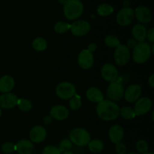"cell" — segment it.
I'll use <instances>...</instances> for the list:
<instances>
[{"instance_id":"1","label":"cell","mask_w":154,"mask_h":154,"mask_svg":"<svg viewBox=\"0 0 154 154\" xmlns=\"http://www.w3.org/2000/svg\"><path fill=\"white\" fill-rule=\"evenodd\" d=\"M96 114L104 121H113L120 116V107L116 102L104 99L96 106Z\"/></svg>"},{"instance_id":"2","label":"cell","mask_w":154,"mask_h":154,"mask_svg":"<svg viewBox=\"0 0 154 154\" xmlns=\"http://www.w3.org/2000/svg\"><path fill=\"white\" fill-rule=\"evenodd\" d=\"M152 54V48L148 42H137L132 52V60L137 64H144L148 61Z\"/></svg>"},{"instance_id":"3","label":"cell","mask_w":154,"mask_h":154,"mask_svg":"<svg viewBox=\"0 0 154 154\" xmlns=\"http://www.w3.org/2000/svg\"><path fill=\"white\" fill-rule=\"evenodd\" d=\"M63 5L64 16L69 20L78 19L84 12V5L80 0H66Z\"/></svg>"},{"instance_id":"4","label":"cell","mask_w":154,"mask_h":154,"mask_svg":"<svg viewBox=\"0 0 154 154\" xmlns=\"http://www.w3.org/2000/svg\"><path fill=\"white\" fill-rule=\"evenodd\" d=\"M69 140L72 144L78 147H84L91 140L90 133L84 128L78 127L72 129L69 133Z\"/></svg>"},{"instance_id":"5","label":"cell","mask_w":154,"mask_h":154,"mask_svg":"<svg viewBox=\"0 0 154 154\" xmlns=\"http://www.w3.org/2000/svg\"><path fill=\"white\" fill-rule=\"evenodd\" d=\"M56 94L63 100H69L76 94V87L72 83L63 81L56 87Z\"/></svg>"},{"instance_id":"6","label":"cell","mask_w":154,"mask_h":154,"mask_svg":"<svg viewBox=\"0 0 154 154\" xmlns=\"http://www.w3.org/2000/svg\"><path fill=\"white\" fill-rule=\"evenodd\" d=\"M130 58V50L126 46V45L120 44L115 48V51L114 53V60L117 66H126L129 63Z\"/></svg>"},{"instance_id":"7","label":"cell","mask_w":154,"mask_h":154,"mask_svg":"<svg viewBox=\"0 0 154 154\" xmlns=\"http://www.w3.org/2000/svg\"><path fill=\"white\" fill-rule=\"evenodd\" d=\"M124 91V87L121 83L117 82V81L110 83L106 90L108 100L114 102L120 101L123 99Z\"/></svg>"},{"instance_id":"8","label":"cell","mask_w":154,"mask_h":154,"mask_svg":"<svg viewBox=\"0 0 154 154\" xmlns=\"http://www.w3.org/2000/svg\"><path fill=\"white\" fill-rule=\"evenodd\" d=\"M91 26L87 21L81 20H76L71 24L70 31L73 35L76 37H83L90 32Z\"/></svg>"},{"instance_id":"9","label":"cell","mask_w":154,"mask_h":154,"mask_svg":"<svg viewBox=\"0 0 154 154\" xmlns=\"http://www.w3.org/2000/svg\"><path fill=\"white\" fill-rule=\"evenodd\" d=\"M153 107V102L150 98L147 96L140 97L135 102L134 111L135 113V116H142L147 114L151 110Z\"/></svg>"},{"instance_id":"10","label":"cell","mask_w":154,"mask_h":154,"mask_svg":"<svg viewBox=\"0 0 154 154\" xmlns=\"http://www.w3.org/2000/svg\"><path fill=\"white\" fill-rule=\"evenodd\" d=\"M135 17L134 10L129 7H125L120 10L116 16V21L120 26L129 25Z\"/></svg>"},{"instance_id":"11","label":"cell","mask_w":154,"mask_h":154,"mask_svg":"<svg viewBox=\"0 0 154 154\" xmlns=\"http://www.w3.org/2000/svg\"><path fill=\"white\" fill-rule=\"evenodd\" d=\"M101 75H102V78L107 82H114V81H117L118 78V70L117 67L113 64L106 63L102 66L101 69Z\"/></svg>"},{"instance_id":"12","label":"cell","mask_w":154,"mask_h":154,"mask_svg":"<svg viewBox=\"0 0 154 154\" xmlns=\"http://www.w3.org/2000/svg\"><path fill=\"white\" fill-rule=\"evenodd\" d=\"M78 66L83 69H90L94 63V56L93 53L87 49H84L80 52L78 57Z\"/></svg>"},{"instance_id":"13","label":"cell","mask_w":154,"mask_h":154,"mask_svg":"<svg viewBox=\"0 0 154 154\" xmlns=\"http://www.w3.org/2000/svg\"><path fill=\"white\" fill-rule=\"evenodd\" d=\"M141 95V87L138 84H134L129 86L125 90L123 98L125 100L129 103H133L135 102Z\"/></svg>"},{"instance_id":"14","label":"cell","mask_w":154,"mask_h":154,"mask_svg":"<svg viewBox=\"0 0 154 154\" xmlns=\"http://www.w3.org/2000/svg\"><path fill=\"white\" fill-rule=\"evenodd\" d=\"M134 14L137 20L141 24L149 23L152 20V12L150 8L145 6H138L134 11Z\"/></svg>"},{"instance_id":"15","label":"cell","mask_w":154,"mask_h":154,"mask_svg":"<svg viewBox=\"0 0 154 154\" xmlns=\"http://www.w3.org/2000/svg\"><path fill=\"white\" fill-rule=\"evenodd\" d=\"M29 140L33 144H39L46 139L47 130L44 126H35L32 128L29 134Z\"/></svg>"},{"instance_id":"16","label":"cell","mask_w":154,"mask_h":154,"mask_svg":"<svg viewBox=\"0 0 154 154\" xmlns=\"http://www.w3.org/2000/svg\"><path fill=\"white\" fill-rule=\"evenodd\" d=\"M17 96L14 93H2L0 96V108L2 109H12L17 106Z\"/></svg>"},{"instance_id":"17","label":"cell","mask_w":154,"mask_h":154,"mask_svg":"<svg viewBox=\"0 0 154 154\" xmlns=\"http://www.w3.org/2000/svg\"><path fill=\"white\" fill-rule=\"evenodd\" d=\"M50 116L54 120L63 121L69 117V111L64 105H54L50 111Z\"/></svg>"},{"instance_id":"18","label":"cell","mask_w":154,"mask_h":154,"mask_svg":"<svg viewBox=\"0 0 154 154\" xmlns=\"http://www.w3.org/2000/svg\"><path fill=\"white\" fill-rule=\"evenodd\" d=\"M108 137L113 144L121 142L124 138V129L120 125H114L109 129Z\"/></svg>"},{"instance_id":"19","label":"cell","mask_w":154,"mask_h":154,"mask_svg":"<svg viewBox=\"0 0 154 154\" xmlns=\"http://www.w3.org/2000/svg\"><path fill=\"white\" fill-rule=\"evenodd\" d=\"M16 151L19 154H32L34 151V144L30 140H20L16 144Z\"/></svg>"},{"instance_id":"20","label":"cell","mask_w":154,"mask_h":154,"mask_svg":"<svg viewBox=\"0 0 154 154\" xmlns=\"http://www.w3.org/2000/svg\"><path fill=\"white\" fill-rule=\"evenodd\" d=\"M15 81L10 75H3L0 78V93H11L14 88Z\"/></svg>"},{"instance_id":"21","label":"cell","mask_w":154,"mask_h":154,"mask_svg":"<svg viewBox=\"0 0 154 154\" xmlns=\"http://www.w3.org/2000/svg\"><path fill=\"white\" fill-rule=\"evenodd\" d=\"M86 97L90 102L99 103L104 100V95L102 92L97 87H90L86 92Z\"/></svg>"},{"instance_id":"22","label":"cell","mask_w":154,"mask_h":154,"mask_svg":"<svg viewBox=\"0 0 154 154\" xmlns=\"http://www.w3.org/2000/svg\"><path fill=\"white\" fill-rule=\"evenodd\" d=\"M132 35L133 39H135L136 42H144L146 40V35H147V29L143 24H136L132 27Z\"/></svg>"},{"instance_id":"23","label":"cell","mask_w":154,"mask_h":154,"mask_svg":"<svg viewBox=\"0 0 154 154\" xmlns=\"http://www.w3.org/2000/svg\"><path fill=\"white\" fill-rule=\"evenodd\" d=\"M87 146L90 151L93 153H99L104 150V143L100 139H97V138L90 140Z\"/></svg>"},{"instance_id":"24","label":"cell","mask_w":154,"mask_h":154,"mask_svg":"<svg viewBox=\"0 0 154 154\" xmlns=\"http://www.w3.org/2000/svg\"><path fill=\"white\" fill-rule=\"evenodd\" d=\"M32 46L35 51H38V52H42L48 48V42H47L46 39H45L44 38L38 37L32 41Z\"/></svg>"},{"instance_id":"25","label":"cell","mask_w":154,"mask_h":154,"mask_svg":"<svg viewBox=\"0 0 154 154\" xmlns=\"http://www.w3.org/2000/svg\"><path fill=\"white\" fill-rule=\"evenodd\" d=\"M114 8L111 5L108 3L100 4L97 8V14L101 17H107L114 13Z\"/></svg>"},{"instance_id":"26","label":"cell","mask_w":154,"mask_h":154,"mask_svg":"<svg viewBox=\"0 0 154 154\" xmlns=\"http://www.w3.org/2000/svg\"><path fill=\"white\" fill-rule=\"evenodd\" d=\"M120 115L126 120H132L136 117L134 109L129 106H124L120 108Z\"/></svg>"},{"instance_id":"27","label":"cell","mask_w":154,"mask_h":154,"mask_svg":"<svg viewBox=\"0 0 154 154\" xmlns=\"http://www.w3.org/2000/svg\"><path fill=\"white\" fill-rule=\"evenodd\" d=\"M69 105L70 109H72V111H78L82 106V100H81V97L76 94L73 96V97L69 99Z\"/></svg>"},{"instance_id":"28","label":"cell","mask_w":154,"mask_h":154,"mask_svg":"<svg viewBox=\"0 0 154 154\" xmlns=\"http://www.w3.org/2000/svg\"><path fill=\"white\" fill-rule=\"evenodd\" d=\"M105 45L110 48H116L119 45H120V39L114 35H108L105 38L104 40Z\"/></svg>"},{"instance_id":"29","label":"cell","mask_w":154,"mask_h":154,"mask_svg":"<svg viewBox=\"0 0 154 154\" xmlns=\"http://www.w3.org/2000/svg\"><path fill=\"white\" fill-rule=\"evenodd\" d=\"M17 106L20 111L28 112L32 108V103L27 99H18Z\"/></svg>"},{"instance_id":"30","label":"cell","mask_w":154,"mask_h":154,"mask_svg":"<svg viewBox=\"0 0 154 154\" xmlns=\"http://www.w3.org/2000/svg\"><path fill=\"white\" fill-rule=\"evenodd\" d=\"M71 24L64 21H59L54 25V31L57 34H64L66 32L70 30Z\"/></svg>"},{"instance_id":"31","label":"cell","mask_w":154,"mask_h":154,"mask_svg":"<svg viewBox=\"0 0 154 154\" xmlns=\"http://www.w3.org/2000/svg\"><path fill=\"white\" fill-rule=\"evenodd\" d=\"M135 147H136L137 152L139 154H143L149 151L148 143L144 140H138L135 144Z\"/></svg>"},{"instance_id":"32","label":"cell","mask_w":154,"mask_h":154,"mask_svg":"<svg viewBox=\"0 0 154 154\" xmlns=\"http://www.w3.org/2000/svg\"><path fill=\"white\" fill-rule=\"evenodd\" d=\"M72 143L71 142V141L68 138L66 139L62 140L61 142L60 143V145H59V150L61 153H64V152L69 151V150L72 149Z\"/></svg>"},{"instance_id":"33","label":"cell","mask_w":154,"mask_h":154,"mask_svg":"<svg viewBox=\"0 0 154 154\" xmlns=\"http://www.w3.org/2000/svg\"><path fill=\"white\" fill-rule=\"evenodd\" d=\"M2 151L3 153L11 154L16 151V147L13 142H5L2 145Z\"/></svg>"},{"instance_id":"34","label":"cell","mask_w":154,"mask_h":154,"mask_svg":"<svg viewBox=\"0 0 154 154\" xmlns=\"http://www.w3.org/2000/svg\"><path fill=\"white\" fill-rule=\"evenodd\" d=\"M42 154H61V152L56 146L48 145L42 150Z\"/></svg>"},{"instance_id":"35","label":"cell","mask_w":154,"mask_h":154,"mask_svg":"<svg viewBox=\"0 0 154 154\" xmlns=\"http://www.w3.org/2000/svg\"><path fill=\"white\" fill-rule=\"evenodd\" d=\"M115 152L117 154H126L127 153V147L126 144L123 142L116 144Z\"/></svg>"},{"instance_id":"36","label":"cell","mask_w":154,"mask_h":154,"mask_svg":"<svg viewBox=\"0 0 154 154\" xmlns=\"http://www.w3.org/2000/svg\"><path fill=\"white\" fill-rule=\"evenodd\" d=\"M146 38L151 43H153L154 42V28L151 27L147 30V35H146Z\"/></svg>"},{"instance_id":"37","label":"cell","mask_w":154,"mask_h":154,"mask_svg":"<svg viewBox=\"0 0 154 154\" xmlns=\"http://www.w3.org/2000/svg\"><path fill=\"white\" fill-rule=\"evenodd\" d=\"M136 44H137L136 41H135V39L132 38V39H129V40H128L127 45H126V46L127 47V48H129V50L134 49V48H135V47Z\"/></svg>"},{"instance_id":"38","label":"cell","mask_w":154,"mask_h":154,"mask_svg":"<svg viewBox=\"0 0 154 154\" xmlns=\"http://www.w3.org/2000/svg\"><path fill=\"white\" fill-rule=\"evenodd\" d=\"M96 49H97V45L96 43H93V42L90 43L88 45V47H87V50L91 53L95 52L96 51Z\"/></svg>"},{"instance_id":"39","label":"cell","mask_w":154,"mask_h":154,"mask_svg":"<svg viewBox=\"0 0 154 154\" xmlns=\"http://www.w3.org/2000/svg\"><path fill=\"white\" fill-rule=\"evenodd\" d=\"M53 121V118L50 115L46 116V117H44L43 119V123H45V125H50Z\"/></svg>"},{"instance_id":"40","label":"cell","mask_w":154,"mask_h":154,"mask_svg":"<svg viewBox=\"0 0 154 154\" xmlns=\"http://www.w3.org/2000/svg\"><path fill=\"white\" fill-rule=\"evenodd\" d=\"M147 82H148V84L150 85V87H152V88H153L154 87V75L153 74L149 77L148 81H147Z\"/></svg>"},{"instance_id":"41","label":"cell","mask_w":154,"mask_h":154,"mask_svg":"<svg viewBox=\"0 0 154 154\" xmlns=\"http://www.w3.org/2000/svg\"><path fill=\"white\" fill-rule=\"evenodd\" d=\"M61 154H74L72 153L71 150H69V151H66V152H64V153H61Z\"/></svg>"},{"instance_id":"42","label":"cell","mask_w":154,"mask_h":154,"mask_svg":"<svg viewBox=\"0 0 154 154\" xmlns=\"http://www.w3.org/2000/svg\"><path fill=\"white\" fill-rule=\"evenodd\" d=\"M66 0H58L59 2L61 3V4H63V5L65 4V2H66Z\"/></svg>"},{"instance_id":"43","label":"cell","mask_w":154,"mask_h":154,"mask_svg":"<svg viewBox=\"0 0 154 154\" xmlns=\"http://www.w3.org/2000/svg\"><path fill=\"white\" fill-rule=\"evenodd\" d=\"M143 154H154L153 153H152V152H147V153H143Z\"/></svg>"},{"instance_id":"44","label":"cell","mask_w":154,"mask_h":154,"mask_svg":"<svg viewBox=\"0 0 154 154\" xmlns=\"http://www.w3.org/2000/svg\"><path fill=\"white\" fill-rule=\"evenodd\" d=\"M126 154H139V153H135V152H131V153H126Z\"/></svg>"},{"instance_id":"45","label":"cell","mask_w":154,"mask_h":154,"mask_svg":"<svg viewBox=\"0 0 154 154\" xmlns=\"http://www.w3.org/2000/svg\"><path fill=\"white\" fill-rule=\"evenodd\" d=\"M2 117V108H0V118H1Z\"/></svg>"}]
</instances>
